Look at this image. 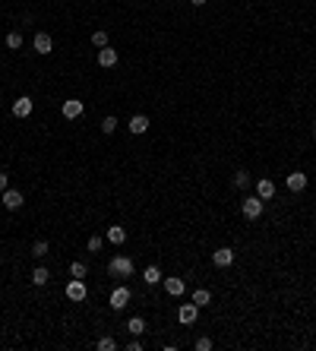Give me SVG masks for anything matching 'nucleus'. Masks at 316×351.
Masks as SVG:
<instances>
[{"mask_svg": "<svg viewBox=\"0 0 316 351\" xmlns=\"http://www.w3.org/2000/svg\"><path fill=\"white\" fill-rule=\"evenodd\" d=\"M262 203H266V199H259V196H247V199H243V203H241L243 215H247L250 222H256V219H259V215H262V209H266V206H262Z\"/></svg>", "mask_w": 316, "mask_h": 351, "instance_id": "obj_1", "label": "nucleus"}, {"mask_svg": "<svg viewBox=\"0 0 316 351\" xmlns=\"http://www.w3.org/2000/svg\"><path fill=\"white\" fill-rule=\"evenodd\" d=\"M111 272H114L117 278L133 275V259H130V256H114V259H111Z\"/></svg>", "mask_w": 316, "mask_h": 351, "instance_id": "obj_2", "label": "nucleus"}, {"mask_svg": "<svg viewBox=\"0 0 316 351\" xmlns=\"http://www.w3.org/2000/svg\"><path fill=\"white\" fill-rule=\"evenodd\" d=\"M67 298H70V301H76V304L89 298V288H86V282H82V278H73V282L67 285Z\"/></svg>", "mask_w": 316, "mask_h": 351, "instance_id": "obj_3", "label": "nucleus"}, {"mask_svg": "<svg viewBox=\"0 0 316 351\" xmlns=\"http://www.w3.org/2000/svg\"><path fill=\"white\" fill-rule=\"evenodd\" d=\"M196 317H199V307L190 301V304H181L177 307V319H181L183 326H190V323H196Z\"/></svg>", "mask_w": 316, "mask_h": 351, "instance_id": "obj_4", "label": "nucleus"}, {"mask_svg": "<svg viewBox=\"0 0 316 351\" xmlns=\"http://www.w3.org/2000/svg\"><path fill=\"white\" fill-rule=\"evenodd\" d=\"M32 48H35V54H51L54 41H51V35H47V32H38V35L32 38Z\"/></svg>", "mask_w": 316, "mask_h": 351, "instance_id": "obj_5", "label": "nucleus"}, {"mask_svg": "<svg viewBox=\"0 0 316 351\" xmlns=\"http://www.w3.org/2000/svg\"><path fill=\"white\" fill-rule=\"evenodd\" d=\"M127 130L133 133V136H142V133L149 130V117H146V114H133L130 124H127Z\"/></svg>", "mask_w": 316, "mask_h": 351, "instance_id": "obj_6", "label": "nucleus"}, {"mask_svg": "<svg viewBox=\"0 0 316 351\" xmlns=\"http://www.w3.org/2000/svg\"><path fill=\"white\" fill-rule=\"evenodd\" d=\"M285 187H288L291 193H301L303 187H307V174H303V171H294V174H288V177H285Z\"/></svg>", "mask_w": 316, "mask_h": 351, "instance_id": "obj_7", "label": "nucleus"}, {"mask_svg": "<svg viewBox=\"0 0 316 351\" xmlns=\"http://www.w3.org/2000/svg\"><path fill=\"white\" fill-rule=\"evenodd\" d=\"M256 196H259V199H272V196H275V180L259 177V180H256Z\"/></svg>", "mask_w": 316, "mask_h": 351, "instance_id": "obj_8", "label": "nucleus"}, {"mask_svg": "<svg viewBox=\"0 0 316 351\" xmlns=\"http://www.w3.org/2000/svg\"><path fill=\"white\" fill-rule=\"evenodd\" d=\"M22 203H26V199H22V193H19V190H10V187L3 190V206H7L10 212H16Z\"/></svg>", "mask_w": 316, "mask_h": 351, "instance_id": "obj_9", "label": "nucleus"}, {"mask_svg": "<svg viewBox=\"0 0 316 351\" xmlns=\"http://www.w3.org/2000/svg\"><path fill=\"white\" fill-rule=\"evenodd\" d=\"M212 263L222 266V269H225V266H231V263H234V250H231V247H218V250L212 253Z\"/></svg>", "mask_w": 316, "mask_h": 351, "instance_id": "obj_10", "label": "nucleus"}, {"mask_svg": "<svg viewBox=\"0 0 316 351\" xmlns=\"http://www.w3.org/2000/svg\"><path fill=\"white\" fill-rule=\"evenodd\" d=\"M63 117H67V120L82 117V101L79 98H67V101H63Z\"/></svg>", "mask_w": 316, "mask_h": 351, "instance_id": "obj_11", "label": "nucleus"}, {"mask_svg": "<svg viewBox=\"0 0 316 351\" xmlns=\"http://www.w3.org/2000/svg\"><path fill=\"white\" fill-rule=\"evenodd\" d=\"M13 114L16 117H29V114H32V98H29V95H19V98L13 101Z\"/></svg>", "mask_w": 316, "mask_h": 351, "instance_id": "obj_12", "label": "nucleus"}, {"mask_svg": "<svg viewBox=\"0 0 316 351\" xmlns=\"http://www.w3.org/2000/svg\"><path fill=\"white\" fill-rule=\"evenodd\" d=\"M127 304H130V288H114V294H111V307H114V310H123Z\"/></svg>", "mask_w": 316, "mask_h": 351, "instance_id": "obj_13", "label": "nucleus"}, {"mask_svg": "<svg viewBox=\"0 0 316 351\" xmlns=\"http://www.w3.org/2000/svg\"><path fill=\"white\" fill-rule=\"evenodd\" d=\"M117 60H120V57H117L114 48H101V51H98V64L101 66H117Z\"/></svg>", "mask_w": 316, "mask_h": 351, "instance_id": "obj_14", "label": "nucleus"}, {"mask_svg": "<svg viewBox=\"0 0 316 351\" xmlns=\"http://www.w3.org/2000/svg\"><path fill=\"white\" fill-rule=\"evenodd\" d=\"M165 291H168L171 298H181L183 294V278H165Z\"/></svg>", "mask_w": 316, "mask_h": 351, "instance_id": "obj_15", "label": "nucleus"}, {"mask_svg": "<svg viewBox=\"0 0 316 351\" xmlns=\"http://www.w3.org/2000/svg\"><path fill=\"white\" fill-rule=\"evenodd\" d=\"M142 282H146V285H158V282H165L162 269H158V266H149V269L142 272Z\"/></svg>", "mask_w": 316, "mask_h": 351, "instance_id": "obj_16", "label": "nucleus"}, {"mask_svg": "<svg viewBox=\"0 0 316 351\" xmlns=\"http://www.w3.org/2000/svg\"><path fill=\"white\" fill-rule=\"evenodd\" d=\"M123 240H127V231H123L120 225H111V228H108V244H117V247H120Z\"/></svg>", "mask_w": 316, "mask_h": 351, "instance_id": "obj_17", "label": "nucleus"}, {"mask_svg": "<svg viewBox=\"0 0 316 351\" xmlns=\"http://www.w3.org/2000/svg\"><path fill=\"white\" fill-rule=\"evenodd\" d=\"M47 278H51V272H47L45 266H38V269H32V285H35V288L47 285Z\"/></svg>", "mask_w": 316, "mask_h": 351, "instance_id": "obj_18", "label": "nucleus"}, {"mask_svg": "<svg viewBox=\"0 0 316 351\" xmlns=\"http://www.w3.org/2000/svg\"><path fill=\"white\" fill-rule=\"evenodd\" d=\"M127 329H130V335H142V332H146V319L142 317H130Z\"/></svg>", "mask_w": 316, "mask_h": 351, "instance_id": "obj_19", "label": "nucleus"}, {"mask_svg": "<svg viewBox=\"0 0 316 351\" xmlns=\"http://www.w3.org/2000/svg\"><path fill=\"white\" fill-rule=\"evenodd\" d=\"M209 301H212L209 288H196V291H193V304L196 307H209Z\"/></svg>", "mask_w": 316, "mask_h": 351, "instance_id": "obj_20", "label": "nucleus"}, {"mask_svg": "<svg viewBox=\"0 0 316 351\" xmlns=\"http://www.w3.org/2000/svg\"><path fill=\"white\" fill-rule=\"evenodd\" d=\"M92 45H95V48H108V32H105V29L92 32Z\"/></svg>", "mask_w": 316, "mask_h": 351, "instance_id": "obj_21", "label": "nucleus"}, {"mask_svg": "<svg viewBox=\"0 0 316 351\" xmlns=\"http://www.w3.org/2000/svg\"><path fill=\"white\" fill-rule=\"evenodd\" d=\"M114 130H117V117H111V114H108V117L101 120V133H105V136H111Z\"/></svg>", "mask_w": 316, "mask_h": 351, "instance_id": "obj_22", "label": "nucleus"}, {"mask_svg": "<svg viewBox=\"0 0 316 351\" xmlns=\"http://www.w3.org/2000/svg\"><path fill=\"white\" fill-rule=\"evenodd\" d=\"M250 184H253V180H250V174H247V171H237V174H234V187H241V190H247Z\"/></svg>", "mask_w": 316, "mask_h": 351, "instance_id": "obj_23", "label": "nucleus"}, {"mask_svg": "<svg viewBox=\"0 0 316 351\" xmlns=\"http://www.w3.org/2000/svg\"><path fill=\"white\" fill-rule=\"evenodd\" d=\"M7 48L19 51V48H22V35H19V32H7Z\"/></svg>", "mask_w": 316, "mask_h": 351, "instance_id": "obj_24", "label": "nucleus"}, {"mask_svg": "<svg viewBox=\"0 0 316 351\" xmlns=\"http://www.w3.org/2000/svg\"><path fill=\"white\" fill-rule=\"evenodd\" d=\"M32 256H47V240H35V244H32Z\"/></svg>", "mask_w": 316, "mask_h": 351, "instance_id": "obj_25", "label": "nucleus"}, {"mask_svg": "<svg viewBox=\"0 0 316 351\" xmlns=\"http://www.w3.org/2000/svg\"><path fill=\"white\" fill-rule=\"evenodd\" d=\"M70 272H73V278H86V272H89V266L86 263H79V259H76L73 266H70Z\"/></svg>", "mask_w": 316, "mask_h": 351, "instance_id": "obj_26", "label": "nucleus"}, {"mask_svg": "<svg viewBox=\"0 0 316 351\" xmlns=\"http://www.w3.org/2000/svg\"><path fill=\"white\" fill-rule=\"evenodd\" d=\"M98 348H101V351H114V348H117V342H114L111 335H105V338H98Z\"/></svg>", "mask_w": 316, "mask_h": 351, "instance_id": "obj_27", "label": "nucleus"}, {"mask_svg": "<svg viewBox=\"0 0 316 351\" xmlns=\"http://www.w3.org/2000/svg\"><path fill=\"white\" fill-rule=\"evenodd\" d=\"M101 247H105V240H101L98 234H95V238H89V250H92V253H98Z\"/></svg>", "mask_w": 316, "mask_h": 351, "instance_id": "obj_28", "label": "nucleus"}, {"mask_svg": "<svg viewBox=\"0 0 316 351\" xmlns=\"http://www.w3.org/2000/svg\"><path fill=\"white\" fill-rule=\"evenodd\" d=\"M209 348H212V338H209V335L196 338V351H209Z\"/></svg>", "mask_w": 316, "mask_h": 351, "instance_id": "obj_29", "label": "nucleus"}, {"mask_svg": "<svg viewBox=\"0 0 316 351\" xmlns=\"http://www.w3.org/2000/svg\"><path fill=\"white\" fill-rule=\"evenodd\" d=\"M127 348H130V351H142V342H139V338H133V342H130Z\"/></svg>", "mask_w": 316, "mask_h": 351, "instance_id": "obj_30", "label": "nucleus"}, {"mask_svg": "<svg viewBox=\"0 0 316 351\" xmlns=\"http://www.w3.org/2000/svg\"><path fill=\"white\" fill-rule=\"evenodd\" d=\"M7 180H10V177H7V174H3V171H0V193L7 190Z\"/></svg>", "mask_w": 316, "mask_h": 351, "instance_id": "obj_31", "label": "nucleus"}, {"mask_svg": "<svg viewBox=\"0 0 316 351\" xmlns=\"http://www.w3.org/2000/svg\"><path fill=\"white\" fill-rule=\"evenodd\" d=\"M190 3H193V7H202V3H206V0H190Z\"/></svg>", "mask_w": 316, "mask_h": 351, "instance_id": "obj_32", "label": "nucleus"}, {"mask_svg": "<svg viewBox=\"0 0 316 351\" xmlns=\"http://www.w3.org/2000/svg\"><path fill=\"white\" fill-rule=\"evenodd\" d=\"M313 133H316V124H313Z\"/></svg>", "mask_w": 316, "mask_h": 351, "instance_id": "obj_33", "label": "nucleus"}]
</instances>
